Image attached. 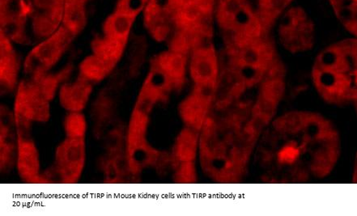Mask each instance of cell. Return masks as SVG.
I'll list each match as a JSON object with an SVG mask.
<instances>
[{"instance_id": "6da1fadb", "label": "cell", "mask_w": 357, "mask_h": 216, "mask_svg": "<svg viewBox=\"0 0 357 216\" xmlns=\"http://www.w3.org/2000/svg\"><path fill=\"white\" fill-rule=\"evenodd\" d=\"M264 163L271 182L300 183L328 177L341 153L335 125L309 111L287 113L275 119L266 135Z\"/></svg>"}, {"instance_id": "7a4b0ae2", "label": "cell", "mask_w": 357, "mask_h": 216, "mask_svg": "<svg viewBox=\"0 0 357 216\" xmlns=\"http://www.w3.org/2000/svg\"><path fill=\"white\" fill-rule=\"evenodd\" d=\"M312 79L326 103L347 107L356 100V40H342L315 59Z\"/></svg>"}, {"instance_id": "3957f363", "label": "cell", "mask_w": 357, "mask_h": 216, "mask_svg": "<svg viewBox=\"0 0 357 216\" xmlns=\"http://www.w3.org/2000/svg\"><path fill=\"white\" fill-rule=\"evenodd\" d=\"M56 90L45 75L30 77L18 84L13 115L17 132L30 133L34 123H47L50 103Z\"/></svg>"}, {"instance_id": "277c9868", "label": "cell", "mask_w": 357, "mask_h": 216, "mask_svg": "<svg viewBox=\"0 0 357 216\" xmlns=\"http://www.w3.org/2000/svg\"><path fill=\"white\" fill-rule=\"evenodd\" d=\"M74 38L73 35L61 24L56 31L29 52L24 64L25 73L30 77L48 73L67 52Z\"/></svg>"}, {"instance_id": "5b68a950", "label": "cell", "mask_w": 357, "mask_h": 216, "mask_svg": "<svg viewBox=\"0 0 357 216\" xmlns=\"http://www.w3.org/2000/svg\"><path fill=\"white\" fill-rule=\"evenodd\" d=\"M279 35L281 44L289 52H305L314 46V25L303 8H291L282 14Z\"/></svg>"}, {"instance_id": "8992f818", "label": "cell", "mask_w": 357, "mask_h": 216, "mask_svg": "<svg viewBox=\"0 0 357 216\" xmlns=\"http://www.w3.org/2000/svg\"><path fill=\"white\" fill-rule=\"evenodd\" d=\"M86 162L85 139L65 138L55 149L54 172L60 183H77Z\"/></svg>"}, {"instance_id": "52a82bcc", "label": "cell", "mask_w": 357, "mask_h": 216, "mask_svg": "<svg viewBox=\"0 0 357 216\" xmlns=\"http://www.w3.org/2000/svg\"><path fill=\"white\" fill-rule=\"evenodd\" d=\"M190 72L195 87L215 89L219 64L212 45L206 43L191 50Z\"/></svg>"}, {"instance_id": "ba28073f", "label": "cell", "mask_w": 357, "mask_h": 216, "mask_svg": "<svg viewBox=\"0 0 357 216\" xmlns=\"http://www.w3.org/2000/svg\"><path fill=\"white\" fill-rule=\"evenodd\" d=\"M16 167L19 177L24 183H48V180L41 173L38 149L30 137V133L17 132Z\"/></svg>"}, {"instance_id": "9c48e42d", "label": "cell", "mask_w": 357, "mask_h": 216, "mask_svg": "<svg viewBox=\"0 0 357 216\" xmlns=\"http://www.w3.org/2000/svg\"><path fill=\"white\" fill-rule=\"evenodd\" d=\"M187 55L169 49L153 59L151 72L162 80L169 91L179 88L185 82Z\"/></svg>"}, {"instance_id": "30bf717a", "label": "cell", "mask_w": 357, "mask_h": 216, "mask_svg": "<svg viewBox=\"0 0 357 216\" xmlns=\"http://www.w3.org/2000/svg\"><path fill=\"white\" fill-rule=\"evenodd\" d=\"M0 168L6 173L16 165L17 132L13 112L1 105V135H0Z\"/></svg>"}, {"instance_id": "8fae6325", "label": "cell", "mask_w": 357, "mask_h": 216, "mask_svg": "<svg viewBox=\"0 0 357 216\" xmlns=\"http://www.w3.org/2000/svg\"><path fill=\"white\" fill-rule=\"evenodd\" d=\"M1 33L12 43H29L23 8L13 5V0H1Z\"/></svg>"}, {"instance_id": "7c38bea8", "label": "cell", "mask_w": 357, "mask_h": 216, "mask_svg": "<svg viewBox=\"0 0 357 216\" xmlns=\"http://www.w3.org/2000/svg\"><path fill=\"white\" fill-rule=\"evenodd\" d=\"M93 84L79 77L75 82L64 84L59 89V103L68 113L82 112L86 107Z\"/></svg>"}, {"instance_id": "4fadbf2b", "label": "cell", "mask_w": 357, "mask_h": 216, "mask_svg": "<svg viewBox=\"0 0 357 216\" xmlns=\"http://www.w3.org/2000/svg\"><path fill=\"white\" fill-rule=\"evenodd\" d=\"M20 62L12 42L1 33L0 41V83L1 92H13L18 86Z\"/></svg>"}, {"instance_id": "5bb4252c", "label": "cell", "mask_w": 357, "mask_h": 216, "mask_svg": "<svg viewBox=\"0 0 357 216\" xmlns=\"http://www.w3.org/2000/svg\"><path fill=\"white\" fill-rule=\"evenodd\" d=\"M137 18L132 15L114 10L104 22L102 36L128 44L130 31Z\"/></svg>"}, {"instance_id": "9a60e30c", "label": "cell", "mask_w": 357, "mask_h": 216, "mask_svg": "<svg viewBox=\"0 0 357 216\" xmlns=\"http://www.w3.org/2000/svg\"><path fill=\"white\" fill-rule=\"evenodd\" d=\"M127 45L104 36L99 37L94 39L92 43L93 54L115 68L122 58Z\"/></svg>"}, {"instance_id": "2e32d148", "label": "cell", "mask_w": 357, "mask_h": 216, "mask_svg": "<svg viewBox=\"0 0 357 216\" xmlns=\"http://www.w3.org/2000/svg\"><path fill=\"white\" fill-rule=\"evenodd\" d=\"M85 3L65 2L62 25L75 38L86 26L87 14Z\"/></svg>"}, {"instance_id": "e0dca14e", "label": "cell", "mask_w": 357, "mask_h": 216, "mask_svg": "<svg viewBox=\"0 0 357 216\" xmlns=\"http://www.w3.org/2000/svg\"><path fill=\"white\" fill-rule=\"evenodd\" d=\"M197 140L194 134L184 130L179 134L174 148V157L178 164V169L192 167L191 160L195 157Z\"/></svg>"}, {"instance_id": "ac0fdd59", "label": "cell", "mask_w": 357, "mask_h": 216, "mask_svg": "<svg viewBox=\"0 0 357 216\" xmlns=\"http://www.w3.org/2000/svg\"><path fill=\"white\" fill-rule=\"evenodd\" d=\"M112 66L96 57L94 54L85 58L79 65V75L91 84L102 82L113 71Z\"/></svg>"}, {"instance_id": "d6986e66", "label": "cell", "mask_w": 357, "mask_h": 216, "mask_svg": "<svg viewBox=\"0 0 357 216\" xmlns=\"http://www.w3.org/2000/svg\"><path fill=\"white\" fill-rule=\"evenodd\" d=\"M337 18L351 34H356V0H330Z\"/></svg>"}, {"instance_id": "ffe728a7", "label": "cell", "mask_w": 357, "mask_h": 216, "mask_svg": "<svg viewBox=\"0 0 357 216\" xmlns=\"http://www.w3.org/2000/svg\"><path fill=\"white\" fill-rule=\"evenodd\" d=\"M63 130L68 138L85 139L87 122L82 112L69 113L63 121Z\"/></svg>"}, {"instance_id": "44dd1931", "label": "cell", "mask_w": 357, "mask_h": 216, "mask_svg": "<svg viewBox=\"0 0 357 216\" xmlns=\"http://www.w3.org/2000/svg\"><path fill=\"white\" fill-rule=\"evenodd\" d=\"M35 12L62 18L65 0H33Z\"/></svg>"}, {"instance_id": "7402d4cb", "label": "cell", "mask_w": 357, "mask_h": 216, "mask_svg": "<svg viewBox=\"0 0 357 216\" xmlns=\"http://www.w3.org/2000/svg\"><path fill=\"white\" fill-rule=\"evenodd\" d=\"M149 0H119L115 10L138 17L145 9Z\"/></svg>"}, {"instance_id": "603a6c76", "label": "cell", "mask_w": 357, "mask_h": 216, "mask_svg": "<svg viewBox=\"0 0 357 216\" xmlns=\"http://www.w3.org/2000/svg\"><path fill=\"white\" fill-rule=\"evenodd\" d=\"M89 0H65V2H82L86 3Z\"/></svg>"}]
</instances>
